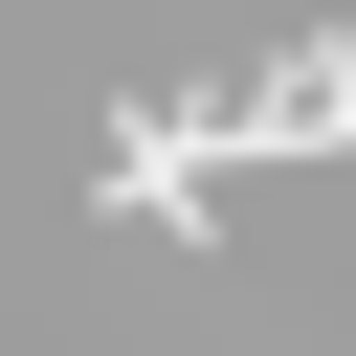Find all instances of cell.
<instances>
[{"label": "cell", "instance_id": "1", "mask_svg": "<svg viewBox=\"0 0 356 356\" xmlns=\"http://www.w3.org/2000/svg\"><path fill=\"white\" fill-rule=\"evenodd\" d=\"M178 134H200V156H334V134H356V67H334V44H289L267 89H222V111H178Z\"/></svg>", "mask_w": 356, "mask_h": 356}, {"label": "cell", "instance_id": "2", "mask_svg": "<svg viewBox=\"0 0 356 356\" xmlns=\"http://www.w3.org/2000/svg\"><path fill=\"white\" fill-rule=\"evenodd\" d=\"M89 178H111V222H156V245H200V222H222V200H200V134H178L156 89H111V156H89Z\"/></svg>", "mask_w": 356, "mask_h": 356}]
</instances>
